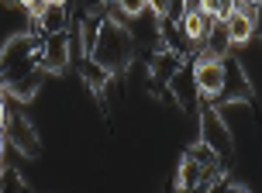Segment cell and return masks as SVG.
Instances as JSON below:
<instances>
[{
	"label": "cell",
	"mask_w": 262,
	"mask_h": 193,
	"mask_svg": "<svg viewBox=\"0 0 262 193\" xmlns=\"http://www.w3.org/2000/svg\"><path fill=\"white\" fill-rule=\"evenodd\" d=\"M135 52H138V41H135V35H131V28L114 25L111 17H104L100 38H97V49H93V59L104 66V69H111L114 76H121V73L131 66Z\"/></svg>",
	"instance_id": "cell-1"
},
{
	"label": "cell",
	"mask_w": 262,
	"mask_h": 193,
	"mask_svg": "<svg viewBox=\"0 0 262 193\" xmlns=\"http://www.w3.org/2000/svg\"><path fill=\"white\" fill-rule=\"evenodd\" d=\"M45 38L49 35H14L4 41V55H0V69H4V83L28 76L31 69L41 66V52H45Z\"/></svg>",
	"instance_id": "cell-2"
},
{
	"label": "cell",
	"mask_w": 262,
	"mask_h": 193,
	"mask_svg": "<svg viewBox=\"0 0 262 193\" xmlns=\"http://www.w3.org/2000/svg\"><path fill=\"white\" fill-rule=\"evenodd\" d=\"M196 121H200V138L214 148V152L221 155L224 169L235 166V135L231 128L224 124L221 111H217V103H200V111H196Z\"/></svg>",
	"instance_id": "cell-3"
},
{
	"label": "cell",
	"mask_w": 262,
	"mask_h": 193,
	"mask_svg": "<svg viewBox=\"0 0 262 193\" xmlns=\"http://www.w3.org/2000/svg\"><path fill=\"white\" fill-rule=\"evenodd\" d=\"M17 103L21 100L4 93V145H14L17 152L35 159V155H41V138H38V131L28 124V117L17 111Z\"/></svg>",
	"instance_id": "cell-4"
},
{
	"label": "cell",
	"mask_w": 262,
	"mask_h": 193,
	"mask_svg": "<svg viewBox=\"0 0 262 193\" xmlns=\"http://www.w3.org/2000/svg\"><path fill=\"white\" fill-rule=\"evenodd\" d=\"M193 76L196 90H200V103H217L224 90V76H228V59H217L210 52H193Z\"/></svg>",
	"instance_id": "cell-5"
},
{
	"label": "cell",
	"mask_w": 262,
	"mask_h": 193,
	"mask_svg": "<svg viewBox=\"0 0 262 193\" xmlns=\"http://www.w3.org/2000/svg\"><path fill=\"white\" fill-rule=\"evenodd\" d=\"M190 55H180V52H169V49H156L148 55V79H152V93L162 97L169 90V79L183 69V62Z\"/></svg>",
	"instance_id": "cell-6"
},
{
	"label": "cell",
	"mask_w": 262,
	"mask_h": 193,
	"mask_svg": "<svg viewBox=\"0 0 262 193\" xmlns=\"http://www.w3.org/2000/svg\"><path fill=\"white\" fill-rule=\"evenodd\" d=\"M169 97L180 103V111L196 114L200 111V90H196V76H193V59H186L183 69L169 79Z\"/></svg>",
	"instance_id": "cell-7"
},
{
	"label": "cell",
	"mask_w": 262,
	"mask_h": 193,
	"mask_svg": "<svg viewBox=\"0 0 262 193\" xmlns=\"http://www.w3.org/2000/svg\"><path fill=\"white\" fill-rule=\"evenodd\" d=\"M224 100H255V87H252L245 66L238 62L235 55L228 59V76H224V90L217 97V103H224Z\"/></svg>",
	"instance_id": "cell-8"
},
{
	"label": "cell",
	"mask_w": 262,
	"mask_h": 193,
	"mask_svg": "<svg viewBox=\"0 0 262 193\" xmlns=\"http://www.w3.org/2000/svg\"><path fill=\"white\" fill-rule=\"evenodd\" d=\"M69 25V7L66 4H49L41 17H28V35H55V31H66Z\"/></svg>",
	"instance_id": "cell-9"
},
{
	"label": "cell",
	"mask_w": 262,
	"mask_h": 193,
	"mask_svg": "<svg viewBox=\"0 0 262 193\" xmlns=\"http://www.w3.org/2000/svg\"><path fill=\"white\" fill-rule=\"evenodd\" d=\"M69 66V31H55L45 38V52H41V69L45 73H62Z\"/></svg>",
	"instance_id": "cell-10"
},
{
	"label": "cell",
	"mask_w": 262,
	"mask_h": 193,
	"mask_svg": "<svg viewBox=\"0 0 262 193\" xmlns=\"http://www.w3.org/2000/svg\"><path fill=\"white\" fill-rule=\"evenodd\" d=\"M159 35H162V49L180 52V55H193V41H190V35H186L183 21L159 17Z\"/></svg>",
	"instance_id": "cell-11"
},
{
	"label": "cell",
	"mask_w": 262,
	"mask_h": 193,
	"mask_svg": "<svg viewBox=\"0 0 262 193\" xmlns=\"http://www.w3.org/2000/svg\"><path fill=\"white\" fill-rule=\"evenodd\" d=\"M76 69H79V76H83V83H86V87L97 93V100H104V90H107V83L114 79V73H111V69H104V66L97 62L93 55H83V59H76Z\"/></svg>",
	"instance_id": "cell-12"
},
{
	"label": "cell",
	"mask_w": 262,
	"mask_h": 193,
	"mask_svg": "<svg viewBox=\"0 0 262 193\" xmlns=\"http://www.w3.org/2000/svg\"><path fill=\"white\" fill-rule=\"evenodd\" d=\"M104 7L100 11H90L86 17H79V28H76V35H79V59L83 55H93V49H97V38H100V28H104Z\"/></svg>",
	"instance_id": "cell-13"
},
{
	"label": "cell",
	"mask_w": 262,
	"mask_h": 193,
	"mask_svg": "<svg viewBox=\"0 0 262 193\" xmlns=\"http://www.w3.org/2000/svg\"><path fill=\"white\" fill-rule=\"evenodd\" d=\"M214 21H217V17L210 11L183 14V28H186V35H190V41H193V52L207 49V35H210V28H214Z\"/></svg>",
	"instance_id": "cell-14"
},
{
	"label": "cell",
	"mask_w": 262,
	"mask_h": 193,
	"mask_svg": "<svg viewBox=\"0 0 262 193\" xmlns=\"http://www.w3.org/2000/svg\"><path fill=\"white\" fill-rule=\"evenodd\" d=\"M200 180H204V162L193 159L190 152H183L180 166H176V176H172V186L176 190H200Z\"/></svg>",
	"instance_id": "cell-15"
},
{
	"label": "cell",
	"mask_w": 262,
	"mask_h": 193,
	"mask_svg": "<svg viewBox=\"0 0 262 193\" xmlns=\"http://www.w3.org/2000/svg\"><path fill=\"white\" fill-rule=\"evenodd\" d=\"M41 76H45V69H31L28 76H21V79H14V83H4V93H11L14 100H31L35 93H38V87H41Z\"/></svg>",
	"instance_id": "cell-16"
},
{
	"label": "cell",
	"mask_w": 262,
	"mask_h": 193,
	"mask_svg": "<svg viewBox=\"0 0 262 193\" xmlns=\"http://www.w3.org/2000/svg\"><path fill=\"white\" fill-rule=\"evenodd\" d=\"M210 55H217V59H231L235 55V45H231V35H228V25L224 21H214V28H210V35H207V49Z\"/></svg>",
	"instance_id": "cell-17"
},
{
	"label": "cell",
	"mask_w": 262,
	"mask_h": 193,
	"mask_svg": "<svg viewBox=\"0 0 262 193\" xmlns=\"http://www.w3.org/2000/svg\"><path fill=\"white\" fill-rule=\"evenodd\" d=\"M224 25H228V35H231V45H235V49H245V45L255 38V21H252V17H245V14L235 11L228 21H224Z\"/></svg>",
	"instance_id": "cell-18"
},
{
	"label": "cell",
	"mask_w": 262,
	"mask_h": 193,
	"mask_svg": "<svg viewBox=\"0 0 262 193\" xmlns=\"http://www.w3.org/2000/svg\"><path fill=\"white\" fill-rule=\"evenodd\" d=\"M204 11H210L217 21H228L235 14V0H204Z\"/></svg>",
	"instance_id": "cell-19"
},
{
	"label": "cell",
	"mask_w": 262,
	"mask_h": 193,
	"mask_svg": "<svg viewBox=\"0 0 262 193\" xmlns=\"http://www.w3.org/2000/svg\"><path fill=\"white\" fill-rule=\"evenodd\" d=\"M121 7H124L128 17H138V14L148 11V0H121Z\"/></svg>",
	"instance_id": "cell-20"
},
{
	"label": "cell",
	"mask_w": 262,
	"mask_h": 193,
	"mask_svg": "<svg viewBox=\"0 0 262 193\" xmlns=\"http://www.w3.org/2000/svg\"><path fill=\"white\" fill-rule=\"evenodd\" d=\"M4 186H17V190H28V183L21 180V173L11 166H4Z\"/></svg>",
	"instance_id": "cell-21"
},
{
	"label": "cell",
	"mask_w": 262,
	"mask_h": 193,
	"mask_svg": "<svg viewBox=\"0 0 262 193\" xmlns=\"http://www.w3.org/2000/svg\"><path fill=\"white\" fill-rule=\"evenodd\" d=\"M172 4H176V0H148V11L156 14V17H169Z\"/></svg>",
	"instance_id": "cell-22"
},
{
	"label": "cell",
	"mask_w": 262,
	"mask_h": 193,
	"mask_svg": "<svg viewBox=\"0 0 262 193\" xmlns=\"http://www.w3.org/2000/svg\"><path fill=\"white\" fill-rule=\"evenodd\" d=\"M193 11H204V0H183V14H193Z\"/></svg>",
	"instance_id": "cell-23"
},
{
	"label": "cell",
	"mask_w": 262,
	"mask_h": 193,
	"mask_svg": "<svg viewBox=\"0 0 262 193\" xmlns=\"http://www.w3.org/2000/svg\"><path fill=\"white\" fill-rule=\"evenodd\" d=\"M255 38H262V0H259V14H255Z\"/></svg>",
	"instance_id": "cell-24"
}]
</instances>
